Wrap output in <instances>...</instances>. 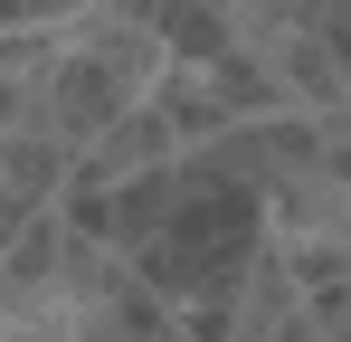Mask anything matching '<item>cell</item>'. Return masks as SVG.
<instances>
[{
	"label": "cell",
	"mask_w": 351,
	"mask_h": 342,
	"mask_svg": "<svg viewBox=\"0 0 351 342\" xmlns=\"http://www.w3.org/2000/svg\"><path fill=\"white\" fill-rule=\"evenodd\" d=\"M256 247H266V200H256L237 171L180 152L171 209H162V228H152L123 266H133V276L180 314V304H199V295H228V285L256 266Z\"/></svg>",
	"instance_id": "obj_1"
},
{
	"label": "cell",
	"mask_w": 351,
	"mask_h": 342,
	"mask_svg": "<svg viewBox=\"0 0 351 342\" xmlns=\"http://www.w3.org/2000/svg\"><path fill=\"white\" fill-rule=\"evenodd\" d=\"M162 76V38L143 19H114V10H86L76 29L48 38L38 57V124L58 133L66 152H86L114 114H133Z\"/></svg>",
	"instance_id": "obj_2"
},
{
	"label": "cell",
	"mask_w": 351,
	"mask_h": 342,
	"mask_svg": "<svg viewBox=\"0 0 351 342\" xmlns=\"http://www.w3.org/2000/svg\"><path fill=\"white\" fill-rule=\"evenodd\" d=\"M19 124H38V67H0V143Z\"/></svg>",
	"instance_id": "obj_3"
},
{
	"label": "cell",
	"mask_w": 351,
	"mask_h": 342,
	"mask_svg": "<svg viewBox=\"0 0 351 342\" xmlns=\"http://www.w3.org/2000/svg\"><path fill=\"white\" fill-rule=\"evenodd\" d=\"M256 342H342V304H294L276 333H256Z\"/></svg>",
	"instance_id": "obj_4"
},
{
	"label": "cell",
	"mask_w": 351,
	"mask_h": 342,
	"mask_svg": "<svg viewBox=\"0 0 351 342\" xmlns=\"http://www.w3.org/2000/svg\"><path fill=\"white\" fill-rule=\"evenodd\" d=\"M152 342H180V323H171V333H152Z\"/></svg>",
	"instance_id": "obj_5"
}]
</instances>
